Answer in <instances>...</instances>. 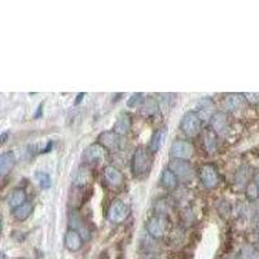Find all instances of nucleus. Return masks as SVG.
Masks as SVG:
<instances>
[{"instance_id":"b1692460","label":"nucleus","mask_w":259,"mask_h":259,"mask_svg":"<svg viewBox=\"0 0 259 259\" xmlns=\"http://www.w3.org/2000/svg\"><path fill=\"white\" fill-rule=\"evenodd\" d=\"M144 94H140V92H139V94H134L133 96L130 97L128 100H127V106H128V108H140V106H142V104L144 103Z\"/></svg>"},{"instance_id":"f3484780","label":"nucleus","mask_w":259,"mask_h":259,"mask_svg":"<svg viewBox=\"0 0 259 259\" xmlns=\"http://www.w3.org/2000/svg\"><path fill=\"white\" fill-rule=\"evenodd\" d=\"M8 205L12 209H16V207L21 206L26 202V193H25L24 189L16 188L11 192V194L8 196V200H7Z\"/></svg>"},{"instance_id":"c756f323","label":"nucleus","mask_w":259,"mask_h":259,"mask_svg":"<svg viewBox=\"0 0 259 259\" xmlns=\"http://www.w3.org/2000/svg\"><path fill=\"white\" fill-rule=\"evenodd\" d=\"M82 97H84V94H79V95H78V99H77V101H75V104H79L80 100H82Z\"/></svg>"},{"instance_id":"20e7f679","label":"nucleus","mask_w":259,"mask_h":259,"mask_svg":"<svg viewBox=\"0 0 259 259\" xmlns=\"http://www.w3.org/2000/svg\"><path fill=\"white\" fill-rule=\"evenodd\" d=\"M193 145L188 140H174L170 148V156L174 159H189L193 156Z\"/></svg>"},{"instance_id":"1a4fd4ad","label":"nucleus","mask_w":259,"mask_h":259,"mask_svg":"<svg viewBox=\"0 0 259 259\" xmlns=\"http://www.w3.org/2000/svg\"><path fill=\"white\" fill-rule=\"evenodd\" d=\"M104 179H105L106 184L113 188L121 187L124 182L123 174L114 166H106L104 168Z\"/></svg>"},{"instance_id":"5701e85b","label":"nucleus","mask_w":259,"mask_h":259,"mask_svg":"<svg viewBox=\"0 0 259 259\" xmlns=\"http://www.w3.org/2000/svg\"><path fill=\"white\" fill-rule=\"evenodd\" d=\"M35 179L41 189H48L51 188V186H52L51 177L47 174V172H45V171H38V172L35 174Z\"/></svg>"},{"instance_id":"a878e982","label":"nucleus","mask_w":259,"mask_h":259,"mask_svg":"<svg viewBox=\"0 0 259 259\" xmlns=\"http://www.w3.org/2000/svg\"><path fill=\"white\" fill-rule=\"evenodd\" d=\"M205 145H206V149L209 152H214L215 147H217V140H215V136L211 133L206 134L205 136Z\"/></svg>"},{"instance_id":"423d86ee","label":"nucleus","mask_w":259,"mask_h":259,"mask_svg":"<svg viewBox=\"0 0 259 259\" xmlns=\"http://www.w3.org/2000/svg\"><path fill=\"white\" fill-rule=\"evenodd\" d=\"M130 209L123 201H114V202L110 205L109 211H108V219L112 223H122L123 221H126V218L128 217Z\"/></svg>"},{"instance_id":"4be33fe9","label":"nucleus","mask_w":259,"mask_h":259,"mask_svg":"<svg viewBox=\"0 0 259 259\" xmlns=\"http://www.w3.org/2000/svg\"><path fill=\"white\" fill-rule=\"evenodd\" d=\"M249 178H250V167H247V166H242L237 170L236 172L235 180L236 183L239 184V186H242L246 182H249Z\"/></svg>"},{"instance_id":"6ab92c4d","label":"nucleus","mask_w":259,"mask_h":259,"mask_svg":"<svg viewBox=\"0 0 259 259\" xmlns=\"http://www.w3.org/2000/svg\"><path fill=\"white\" fill-rule=\"evenodd\" d=\"M140 112L145 117H152V115L156 114L158 112V103L156 101V99H152V97L145 99L144 103L140 106Z\"/></svg>"},{"instance_id":"2eb2a0df","label":"nucleus","mask_w":259,"mask_h":259,"mask_svg":"<svg viewBox=\"0 0 259 259\" xmlns=\"http://www.w3.org/2000/svg\"><path fill=\"white\" fill-rule=\"evenodd\" d=\"M210 124H211V128L217 134L226 133L227 128H228V117H227L226 113H215L211 119H210Z\"/></svg>"},{"instance_id":"ddd939ff","label":"nucleus","mask_w":259,"mask_h":259,"mask_svg":"<svg viewBox=\"0 0 259 259\" xmlns=\"http://www.w3.org/2000/svg\"><path fill=\"white\" fill-rule=\"evenodd\" d=\"M166 138H167V126H163L156 131L152 140L149 143V150L152 153H157L162 148L163 143H165Z\"/></svg>"},{"instance_id":"9b49d317","label":"nucleus","mask_w":259,"mask_h":259,"mask_svg":"<svg viewBox=\"0 0 259 259\" xmlns=\"http://www.w3.org/2000/svg\"><path fill=\"white\" fill-rule=\"evenodd\" d=\"M200 179L206 188H214L218 184V175L212 166L205 165L200 170Z\"/></svg>"},{"instance_id":"6e6552de","label":"nucleus","mask_w":259,"mask_h":259,"mask_svg":"<svg viewBox=\"0 0 259 259\" xmlns=\"http://www.w3.org/2000/svg\"><path fill=\"white\" fill-rule=\"evenodd\" d=\"M147 231L154 239H161L166 232V219L159 215H154L147 222Z\"/></svg>"},{"instance_id":"dca6fc26","label":"nucleus","mask_w":259,"mask_h":259,"mask_svg":"<svg viewBox=\"0 0 259 259\" xmlns=\"http://www.w3.org/2000/svg\"><path fill=\"white\" fill-rule=\"evenodd\" d=\"M16 163V156L13 152H4L0 156V174L2 177H6L9 171L12 170Z\"/></svg>"},{"instance_id":"bb28decb","label":"nucleus","mask_w":259,"mask_h":259,"mask_svg":"<svg viewBox=\"0 0 259 259\" xmlns=\"http://www.w3.org/2000/svg\"><path fill=\"white\" fill-rule=\"evenodd\" d=\"M244 96L246 97V100L251 104H256L259 101V94H253V92H250V94H245Z\"/></svg>"},{"instance_id":"aec40b11","label":"nucleus","mask_w":259,"mask_h":259,"mask_svg":"<svg viewBox=\"0 0 259 259\" xmlns=\"http://www.w3.org/2000/svg\"><path fill=\"white\" fill-rule=\"evenodd\" d=\"M161 182L165 188L174 189L178 184V177L174 174V171L172 170H170V168H165V170L162 171Z\"/></svg>"},{"instance_id":"7ed1b4c3","label":"nucleus","mask_w":259,"mask_h":259,"mask_svg":"<svg viewBox=\"0 0 259 259\" xmlns=\"http://www.w3.org/2000/svg\"><path fill=\"white\" fill-rule=\"evenodd\" d=\"M168 168L174 171L178 179L183 180V182H191L194 177L193 167L186 159H172L168 165Z\"/></svg>"},{"instance_id":"412c9836","label":"nucleus","mask_w":259,"mask_h":259,"mask_svg":"<svg viewBox=\"0 0 259 259\" xmlns=\"http://www.w3.org/2000/svg\"><path fill=\"white\" fill-rule=\"evenodd\" d=\"M31 211H32L31 203L25 202L24 205H21V206L13 209L12 214H13V217H15V219H17V221H20V222H24L29 218L30 215H31Z\"/></svg>"},{"instance_id":"0eeeda50","label":"nucleus","mask_w":259,"mask_h":259,"mask_svg":"<svg viewBox=\"0 0 259 259\" xmlns=\"http://www.w3.org/2000/svg\"><path fill=\"white\" fill-rule=\"evenodd\" d=\"M99 144L103 145L106 150L110 152H118L122 148L121 135L115 134L114 131H105L99 136Z\"/></svg>"},{"instance_id":"4468645a","label":"nucleus","mask_w":259,"mask_h":259,"mask_svg":"<svg viewBox=\"0 0 259 259\" xmlns=\"http://www.w3.org/2000/svg\"><path fill=\"white\" fill-rule=\"evenodd\" d=\"M131 130V118L127 113H121L118 115L117 121H115L114 126H113V131L118 135H126Z\"/></svg>"},{"instance_id":"f257e3e1","label":"nucleus","mask_w":259,"mask_h":259,"mask_svg":"<svg viewBox=\"0 0 259 259\" xmlns=\"http://www.w3.org/2000/svg\"><path fill=\"white\" fill-rule=\"evenodd\" d=\"M201 124H202V119L198 113L193 112V110L184 113L180 119V130L188 138H194L198 135V133L201 131Z\"/></svg>"},{"instance_id":"cd10ccee","label":"nucleus","mask_w":259,"mask_h":259,"mask_svg":"<svg viewBox=\"0 0 259 259\" xmlns=\"http://www.w3.org/2000/svg\"><path fill=\"white\" fill-rule=\"evenodd\" d=\"M7 138H8V133H3V134H2V144H6Z\"/></svg>"},{"instance_id":"393cba45","label":"nucleus","mask_w":259,"mask_h":259,"mask_svg":"<svg viewBox=\"0 0 259 259\" xmlns=\"http://www.w3.org/2000/svg\"><path fill=\"white\" fill-rule=\"evenodd\" d=\"M242 258L244 259H259V253L251 245H246L242 249Z\"/></svg>"},{"instance_id":"f8f14e48","label":"nucleus","mask_w":259,"mask_h":259,"mask_svg":"<svg viewBox=\"0 0 259 259\" xmlns=\"http://www.w3.org/2000/svg\"><path fill=\"white\" fill-rule=\"evenodd\" d=\"M196 109H197V113L201 117V119H206V118L211 119L212 115L215 114L214 103H212V100L211 99H209V97H207V99L206 97L201 99V100L198 101L197 106H196Z\"/></svg>"},{"instance_id":"7c9ffc66","label":"nucleus","mask_w":259,"mask_h":259,"mask_svg":"<svg viewBox=\"0 0 259 259\" xmlns=\"http://www.w3.org/2000/svg\"><path fill=\"white\" fill-rule=\"evenodd\" d=\"M254 183H255V187L259 189V174L256 175L255 179H254Z\"/></svg>"},{"instance_id":"9d476101","label":"nucleus","mask_w":259,"mask_h":259,"mask_svg":"<svg viewBox=\"0 0 259 259\" xmlns=\"http://www.w3.org/2000/svg\"><path fill=\"white\" fill-rule=\"evenodd\" d=\"M64 244L65 247L68 249L69 251H78L82 247L83 240H82V235H80L78 231L75 230H69L68 232L65 233L64 237Z\"/></svg>"},{"instance_id":"c85d7f7f","label":"nucleus","mask_w":259,"mask_h":259,"mask_svg":"<svg viewBox=\"0 0 259 259\" xmlns=\"http://www.w3.org/2000/svg\"><path fill=\"white\" fill-rule=\"evenodd\" d=\"M41 114H43V105L40 104V105H39V108H38V114L35 115V118H39Z\"/></svg>"},{"instance_id":"a211bd4d","label":"nucleus","mask_w":259,"mask_h":259,"mask_svg":"<svg viewBox=\"0 0 259 259\" xmlns=\"http://www.w3.org/2000/svg\"><path fill=\"white\" fill-rule=\"evenodd\" d=\"M244 105V97L240 94H231L227 96L226 99V106L227 109L231 112H236V110L241 109Z\"/></svg>"},{"instance_id":"39448f33","label":"nucleus","mask_w":259,"mask_h":259,"mask_svg":"<svg viewBox=\"0 0 259 259\" xmlns=\"http://www.w3.org/2000/svg\"><path fill=\"white\" fill-rule=\"evenodd\" d=\"M105 148L99 143L89 145L83 150L82 153V161L87 165H94V163H99V162L105 159Z\"/></svg>"},{"instance_id":"f03ea898","label":"nucleus","mask_w":259,"mask_h":259,"mask_svg":"<svg viewBox=\"0 0 259 259\" xmlns=\"http://www.w3.org/2000/svg\"><path fill=\"white\" fill-rule=\"evenodd\" d=\"M149 154H148L147 149L143 147H139L133 156V165H131V168H133L134 175L135 177H143L149 170Z\"/></svg>"}]
</instances>
